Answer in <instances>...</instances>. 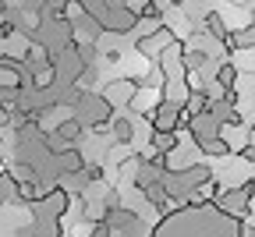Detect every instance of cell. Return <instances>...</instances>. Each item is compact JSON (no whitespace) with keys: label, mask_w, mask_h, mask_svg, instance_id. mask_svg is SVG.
I'll return each mask as SVG.
<instances>
[{"label":"cell","mask_w":255,"mask_h":237,"mask_svg":"<svg viewBox=\"0 0 255 237\" xmlns=\"http://www.w3.org/2000/svg\"><path fill=\"white\" fill-rule=\"evenodd\" d=\"M7 18V0H0V21Z\"/></svg>","instance_id":"obj_5"},{"label":"cell","mask_w":255,"mask_h":237,"mask_svg":"<svg viewBox=\"0 0 255 237\" xmlns=\"http://www.w3.org/2000/svg\"><path fill=\"white\" fill-rule=\"evenodd\" d=\"M152 145H156L159 152H174V149H177V138H174V131H156V134H152Z\"/></svg>","instance_id":"obj_2"},{"label":"cell","mask_w":255,"mask_h":237,"mask_svg":"<svg viewBox=\"0 0 255 237\" xmlns=\"http://www.w3.org/2000/svg\"><path fill=\"white\" fill-rule=\"evenodd\" d=\"M114 134L121 142H128V138H131V124H128V120H114Z\"/></svg>","instance_id":"obj_4"},{"label":"cell","mask_w":255,"mask_h":237,"mask_svg":"<svg viewBox=\"0 0 255 237\" xmlns=\"http://www.w3.org/2000/svg\"><path fill=\"white\" fill-rule=\"evenodd\" d=\"M135 89H138V82H131V78H117V82H110L107 85V99H110V103H114V99H117V103H131V96H135Z\"/></svg>","instance_id":"obj_1"},{"label":"cell","mask_w":255,"mask_h":237,"mask_svg":"<svg viewBox=\"0 0 255 237\" xmlns=\"http://www.w3.org/2000/svg\"><path fill=\"white\" fill-rule=\"evenodd\" d=\"M78 134H82V120H78V117H75V120H64V124H60V138H64V142L78 138Z\"/></svg>","instance_id":"obj_3"}]
</instances>
